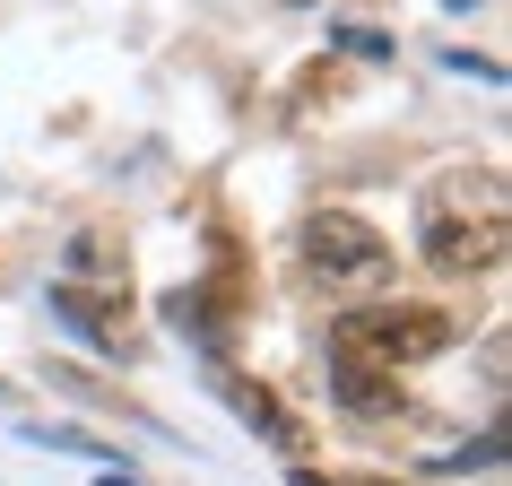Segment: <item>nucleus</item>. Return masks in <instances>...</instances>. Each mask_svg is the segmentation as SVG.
I'll use <instances>...</instances> for the list:
<instances>
[{
    "label": "nucleus",
    "mask_w": 512,
    "mask_h": 486,
    "mask_svg": "<svg viewBox=\"0 0 512 486\" xmlns=\"http://www.w3.org/2000/svg\"><path fill=\"white\" fill-rule=\"evenodd\" d=\"M61 278H70V287H79V278H113V287H122V261L105 252V235H79V243H70V270H61Z\"/></svg>",
    "instance_id": "obj_7"
},
{
    "label": "nucleus",
    "mask_w": 512,
    "mask_h": 486,
    "mask_svg": "<svg viewBox=\"0 0 512 486\" xmlns=\"http://www.w3.org/2000/svg\"><path fill=\"white\" fill-rule=\"evenodd\" d=\"M53 313L79 330L87 348H122V322H105V304L87 296V287H70V278H53Z\"/></svg>",
    "instance_id": "obj_5"
},
{
    "label": "nucleus",
    "mask_w": 512,
    "mask_h": 486,
    "mask_svg": "<svg viewBox=\"0 0 512 486\" xmlns=\"http://www.w3.org/2000/svg\"><path fill=\"white\" fill-rule=\"evenodd\" d=\"M443 9H478V0H443Z\"/></svg>",
    "instance_id": "obj_11"
},
{
    "label": "nucleus",
    "mask_w": 512,
    "mask_h": 486,
    "mask_svg": "<svg viewBox=\"0 0 512 486\" xmlns=\"http://www.w3.org/2000/svg\"><path fill=\"white\" fill-rule=\"evenodd\" d=\"M426 261H434V270H452V278L495 270V261H504V209H486V217H434V226H426Z\"/></svg>",
    "instance_id": "obj_3"
},
{
    "label": "nucleus",
    "mask_w": 512,
    "mask_h": 486,
    "mask_svg": "<svg viewBox=\"0 0 512 486\" xmlns=\"http://www.w3.org/2000/svg\"><path fill=\"white\" fill-rule=\"evenodd\" d=\"M296 486H400V478H322V469H296Z\"/></svg>",
    "instance_id": "obj_9"
},
{
    "label": "nucleus",
    "mask_w": 512,
    "mask_h": 486,
    "mask_svg": "<svg viewBox=\"0 0 512 486\" xmlns=\"http://www.w3.org/2000/svg\"><path fill=\"white\" fill-rule=\"evenodd\" d=\"M96 486H139V478H131V469H96Z\"/></svg>",
    "instance_id": "obj_10"
},
{
    "label": "nucleus",
    "mask_w": 512,
    "mask_h": 486,
    "mask_svg": "<svg viewBox=\"0 0 512 486\" xmlns=\"http://www.w3.org/2000/svg\"><path fill=\"white\" fill-rule=\"evenodd\" d=\"M0 400H9V382H0Z\"/></svg>",
    "instance_id": "obj_12"
},
{
    "label": "nucleus",
    "mask_w": 512,
    "mask_h": 486,
    "mask_svg": "<svg viewBox=\"0 0 512 486\" xmlns=\"http://www.w3.org/2000/svg\"><path fill=\"white\" fill-rule=\"evenodd\" d=\"M330 400L356 408V417H391V408H400V391H391V374H382V365H365V356H348V348H330Z\"/></svg>",
    "instance_id": "obj_4"
},
{
    "label": "nucleus",
    "mask_w": 512,
    "mask_h": 486,
    "mask_svg": "<svg viewBox=\"0 0 512 486\" xmlns=\"http://www.w3.org/2000/svg\"><path fill=\"white\" fill-rule=\"evenodd\" d=\"M452 339H460V322L443 304H365V313H339V339H330V348H348V356H365V365H382V374H400V365L443 356Z\"/></svg>",
    "instance_id": "obj_1"
},
{
    "label": "nucleus",
    "mask_w": 512,
    "mask_h": 486,
    "mask_svg": "<svg viewBox=\"0 0 512 486\" xmlns=\"http://www.w3.org/2000/svg\"><path fill=\"white\" fill-rule=\"evenodd\" d=\"M226 400H235V408H243V417H252V426L270 434L278 452H304V426H296V417H287V408H278V400H270V391H252V382H235V374H226Z\"/></svg>",
    "instance_id": "obj_6"
},
{
    "label": "nucleus",
    "mask_w": 512,
    "mask_h": 486,
    "mask_svg": "<svg viewBox=\"0 0 512 486\" xmlns=\"http://www.w3.org/2000/svg\"><path fill=\"white\" fill-rule=\"evenodd\" d=\"M330 44L356 53V61H391V35H382V27H330Z\"/></svg>",
    "instance_id": "obj_8"
},
{
    "label": "nucleus",
    "mask_w": 512,
    "mask_h": 486,
    "mask_svg": "<svg viewBox=\"0 0 512 486\" xmlns=\"http://www.w3.org/2000/svg\"><path fill=\"white\" fill-rule=\"evenodd\" d=\"M296 243H304V261L322 278H339V287H382V278H391V243H382L365 217H348V209H313L296 226Z\"/></svg>",
    "instance_id": "obj_2"
}]
</instances>
